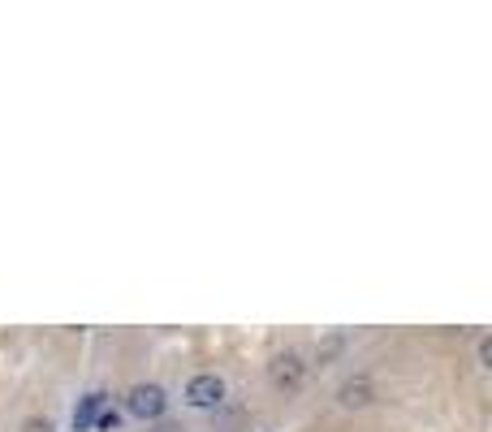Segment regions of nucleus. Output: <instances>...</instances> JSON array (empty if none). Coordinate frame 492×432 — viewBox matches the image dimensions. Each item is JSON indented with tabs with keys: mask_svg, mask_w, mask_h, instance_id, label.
<instances>
[{
	"mask_svg": "<svg viewBox=\"0 0 492 432\" xmlns=\"http://www.w3.org/2000/svg\"><path fill=\"white\" fill-rule=\"evenodd\" d=\"M181 398H186V406H195V411H212V406L225 402V381H220L216 372H199V376L186 381Z\"/></svg>",
	"mask_w": 492,
	"mask_h": 432,
	"instance_id": "obj_1",
	"label": "nucleus"
},
{
	"mask_svg": "<svg viewBox=\"0 0 492 432\" xmlns=\"http://www.w3.org/2000/svg\"><path fill=\"white\" fill-rule=\"evenodd\" d=\"M126 411H130L134 419H160L164 411H169V394H164L156 381L134 385L130 394H126Z\"/></svg>",
	"mask_w": 492,
	"mask_h": 432,
	"instance_id": "obj_2",
	"label": "nucleus"
},
{
	"mask_svg": "<svg viewBox=\"0 0 492 432\" xmlns=\"http://www.w3.org/2000/svg\"><path fill=\"white\" fill-rule=\"evenodd\" d=\"M302 376H307V364L298 359L294 350H281V355H272V364H268V381L277 385V389L294 394V389H302Z\"/></svg>",
	"mask_w": 492,
	"mask_h": 432,
	"instance_id": "obj_3",
	"label": "nucleus"
},
{
	"mask_svg": "<svg viewBox=\"0 0 492 432\" xmlns=\"http://www.w3.org/2000/svg\"><path fill=\"white\" fill-rule=\"evenodd\" d=\"M108 406V394L104 389H91V394H82L78 398V406H74V432H91V424H96V416Z\"/></svg>",
	"mask_w": 492,
	"mask_h": 432,
	"instance_id": "obj_4",
	"label": "nucleus"
},
{
	"mask_svg": "<svg viewBox=\"0 0 492 432\" xmlns=\"http://www.w3.org/2000/svg\"><path fill=\"white\" fill-rule=\"evenodd\" d=\"M372 398H376V385L367 381V376H350V381L337 389V402H342L345 411H359V406H367Z\"/></svg>",
	"mask_w": 492,
	"mask_h": 432,
	"instance_id": "obj_5",
	"label": "nucleus"
},
{
	"mask_svg": "<svg viewBox=\"0 0 492 432\" xmlns=\"http://www.w3.org/2000/svg\"><path fill=\"white\" fill-rule=\"evenodd\" d=\"M117 428H121V411L117 406H104L96 416V424H91V432H117Z\"/></svg>",
	"mask_w": 492,
	"mask_h": 432,
	"instance_id": "obj_6",
	"label": "nucleus"
},
{
	"mask_svg": "<svg viewBox=\"0 0 492 432\" xmlns=\"http://www.w3.org/2000/svg\"><path fill=\"white\" fill-rule=\"evenodd\" d=\"M342 346H345V337H342V333H333L328 342H320V350H315V359H320V364H328V359H333V355H337Z\"/></svg>",
	"mask_w": 492,
	"mask_h": 432,
	"instance_id": "obj_7",
	"label": "nucleus"
},
{
	"mask_svg": "<svg viewBox=\"0 0 492 432\" xmlns=\"http://www.w3.org/2000/svg\"><path fill=\"white\" fill-rule=\"evenodd\" d=\"M22 432H56V424H52L48 416H31L26 424H22Z\"/></svg>",
	"mask_w": 492,
	"mask_h": 432,
	"instance_id": "obj_8",
	"label": "nucleus"
},
{
	"mask_svg": "<svg viewBox=\"0 0 492 432\" xmlns=\"http://www.w3.org/2000/svg\"><path fill=\"white\" fill-rule=\"evenodd\" d=\"M479 364L492 367V342H488V337H479Z\"/></svg>",
	"mask_w": 492,
	"mask_h": 432,
	"instance_id": "obj_9",
	"label": "nucleus"
},
{
	"mask_svg": "<svg viewBox=\"0 0 492 432\" xmlns=\"http://www.w3.org/2000/svg\"><path fill=\"white\" fill-rule=\"evenodd\" d=\"M160 432H181V428H173V424H164V428Z\"/></svg>",
	"mask_w": 492,
	"mask_h": 432,
	"instance_id": "obj_10",
	"label": "nucleus"
}]
</instances>
